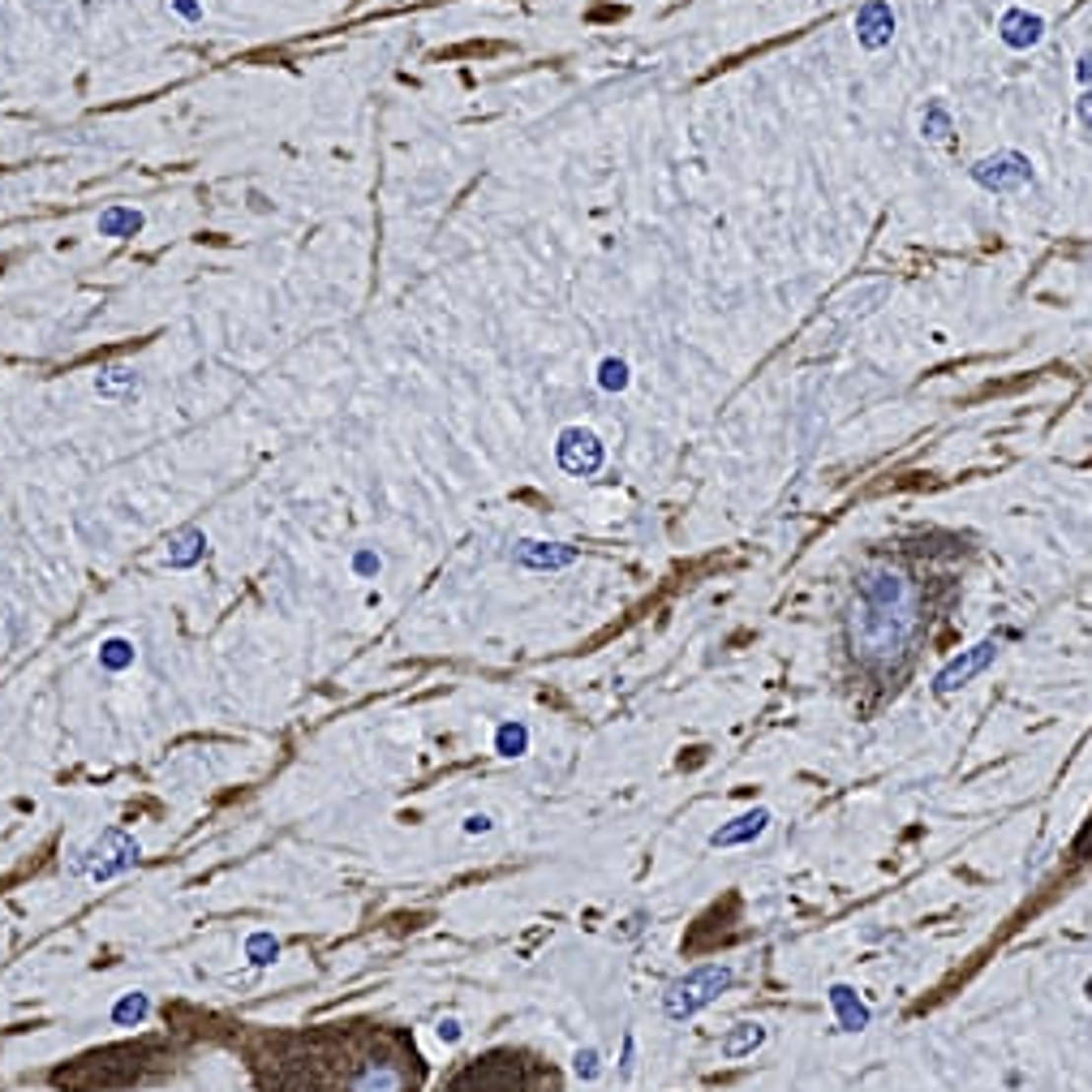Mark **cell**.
Wrapping results in <instances>:
<instances>
[{"label":"cell","mask_w":1092,"mask_h":1092,"mask_svg":"<svg viewBox=\"0 0 1092 1092\" xmlns=\"http://www.w3.org/2000/svg\"><path fill=\"white\" fill-rule=\"evenodd\" d=\"M276 955H280V937L276 933H267V929H258L245 937V959H250L254 968H267V964H276Z\"/></svg>","instance_id":"19"},{"label":"cell","mask_w":1092,"mask_h":1092,"mask_svg":"<svg viewBox=\"0 0 1092 1092\" xmlns=\"http://www.w3.org/2000/svg\"><path fill=\"white\" fill-rule=\"evenodd\" d=\"M465 1037V1024H460L456 1015H447V1019H439V1041H447V1046H456V1041Z\"/></svg>","instance_id":"24"},{"label":"cell","mask_w":1092,"mask_h":1092,"mask_svg":"<svg viewBox=\"0 0 1092 1092\" xmlns=\"http://www.w3.org/2000/svg\"><path fill=\"white\" fill-rule=\"evenodd\" d=\"M628 383H633V371H628L624 358H602L598 362V387L602 391H624Z\"/></svg>","instance_id":"21"},{"label":"cell","mask_w":1092,"mask_h":1092,"mask_svg":"<svg viewBox=\"0 0 1092 1092\" xmlns=\"http://www.w3.org/2000/svg\"><path fill=\"white\" fill-rule=\"evenodd\" d=\"M998 39L1006 47H1015V52H1024V47H1037L1041 39H1046V18L1041 14H1028V9H1006V14L998 18Z\"/></svg>","instance_id":"9"},{"label":"cell","mask_w":1092,"mask_h":1092,"mask_svg":"<svg viewBox=\"0 0 1092 1092\" xmlns=\"http://www.w3.org/2000/svg\"><path fill=\"white\" fill-rule=\"evenodd\" d=\"M495 753L500 757H525L529 753V727L516 718H508L495 727Z\"/></svg>","instance_id":"14"},{"label":"cell","mask_w":1092,"mask_h":1092,"mask_svg":"<svg viewBox=\"0 0 1092 1092\" xmlns=\"http://www.w3.org/2000/svg\"><path fill=\"white\" fill-rule=\"evenodd\" d=\"M951 108H946L942 100H933V103H924V112H921V138H929V142H946L951 138Z\"/></svg>","instance_id":"15"},{"label":"cell","mask_w":1092,"mask_h":1092,"mask_svg":"<svg viewBox=\"0 0 1092 1092\" xmlns=\"http://www.w3.org/2000/svg\"><path fill=\"white\" fill-rule=\"evenodd\" d=\"M134 387H138V378H134L129 366H108V371L95 378V391H100V396H108V400L125 396V391H134Z\"/></svg>","instance_id":"18"},{"label":"cell","mask_w":1092,"mask_h":1092,"mask_svg":"<svg viewBox=\"0 0 1092 1092\" xmlns=\"http://www.w3.org/2000/svg\"><path fill=\"white\" fill-rule=\"evenodd\" d=\"M1075 78H1079V82H1092V47H1084V56H1079Z\"/></svg>","instance_id":"28"},{"label":"cell","mask_w":1092,"mask_h":1092,"mask_svg":"<svg viewBox=\"0 0 1092 1092\" xmlns=\"http://www.w3.org/2000/svg\"><path fill=\"white\" fill-rule=\"evenodd\" d=\"M770 822H775V813H770L766 804H757V809H744V813H735L731 822H722L715 835H710V848H718V852L749 848V843H757V839L766 835Z\"/></svg>","instance_id":"7"},{"label":"cell","mask_w":1092,"mask_h":1092,"mask_svg":"<svg viewBox=\"0 0 1092 1092\" xmlns=\"http://www.w3.org/2000/svg\"><path fill=\"white\" fill-rule=\"evenodd\" d=\"M998 649H1002V637L998 633H990L985 641H977L972 649H959V654L933 675V697H951V693H959V688H968L993 658H998Z\"/></svg>","instance_id":"4"},{"label":"cell","mask_w":1092,"mask_h":1092,"mask_svg":"<svg viewBox=\"0 0 1092 1092\" xmlns=\"http://www.w3.org/2000/svg\"><path fill=\"white\" fill-rule=\"evenodd\" d=\"M917 628V593L912 580L895 568H869L856 580V611H852V646L869 667H886L908 649Z\"/></svg>","instance_id":"1"},{"label":"cell","mask_w":1092,"mask_h":1092,"mask_svg":"<svg viewBox=\"0 0 1092 1092\" xmlns=\"http://www.w3.org/2000/svg\"><path fill=\"white\" fill-rule=\"evenodd\" d=\"M1032 176H1037V172H1032V160L1019 156V151H998V156L972 164V181L985 185V189H993V194L1024 189V185H1032Z\"/></svg>","instance_id":"6"},{"label":"cell","mask_w":1092,"mask_h":1092,"mask_svg":"<svg viewBox=\"0 0 1092 1092\" xmlns=\"http://www.w3.org/2000/svg\"><path fill=\"white\" fill-rule=\"evenodd\" d=\"M378 568H383V560H378V555L371 551V546H362V551L353 555V573H358V577L371 580V577H378Z\"/></svg>","instance_id":"23"},{"label":"cell","mask_w":1092,"mask_h":1092,"mask_svg":"<svg viewBox=\"0 0 1092 1092\" xmlns=\"http://www.w3.org/2000/svg\"><path fill=\"white\" fill-rule=\"evenodd\" d=\"M895 39V9L886 0H864L856 14V43L864 52H882Z\"/></svg>","instance_id":"8"},{"label":"cell","mask_w":1092,"mask_h":1092,"mask_svg":"<svg viewBox=\"0 0 1092 1092\" xmlns=\"http://www.w3.org/2000/svg\"><path fill=\"white\" fill-rule=\"evenodd\" d=\"M633 1062H637V1037H633V1032H624V1054H620V1075L624 1079L633 1075Z\"/></svg>","instance_id":"25"},{"label":"cell","mask_w":1092,"mask_h":1092,"mask_svg":"<svg viewBox=\"0 0 1092 1092\" xmlns=\"http://www.w3.org/2000/svg\"><path fill=\"white\" fill-rule=\"evenodd\" d=\"M207 555V538H203V529H181L172 538L169 546V568H189V564H198Z\"/></svg>","instance_id":"13"},{"label":"cell","mask_w":1092,"mask_h":1092,"mask_svg":"<svg viewBox=\"0 0 1092 1092\" xmlns=\"http://www.w3.org/2000/svg\"><path fill=\"white\" fill-rule=\"evenodd\" d=\"M573 1071H577V1079H585V1084H589V1079H598L602 1075V1054L593 1050V1046L577 1050L573 1054Z\"/></svg>","instance_id":"22"},{"label":"cell","mask_w":1092,"mask_h":1092,"mask_svg":"<svg viewBox=\"0 0 1092 1092\" xmlns=\"http://www.w3.org/2000/svg\"><path fill=\"white\" fill-rule=\"evenodd\" d=\"M766 1037H770V1032H766L762 1024H735V1028L722 1032V1041H718V1058H727V1062H735V1058H749V1054H757V1050L766 1046Z\"/></svg>","instance_id":"12"},{"label":"cell","mask_w":1092,"mask_h":1092,"mask_svg":"<svg viewBox=\"0 0 1092 1092\" xmlns=\"http://www.w3.org/2000/svg\"><path fill=\"white\" fill-rule=\"evenodd\" d=\"M138 856H142L138 839L112 826V830H103V835L95 839L87 852H78V856H74V873H87L91 882H108V877L134 869Z\"/></svg>","instance_id":"3"},{"label":"cell","mask_w":1092,"mask_h":1092,"mask_svg":"<svg viewBox=\"0 0 1092 1092\" xmlns=\"http://www.w3.org/2000/svg\"><path fill=\"white\" fill-rule=\"evenodd\" d=\"M147 1015H151V998H147V993H138V990L125 993V998L112 1006V1024H116V1028H134V1024H142Z\"/></svg>","instance_id":"17"},{"label":"cell","mask_w":1092,"mask_h":1092,"mask_svg":"<svg viewBox=\"0 0 1092 1092\" xmlns=\"http://www.w3.org/2000/svg\"><path fill=\"white\" fill-rule=\"evenodd\" d=\"M491 826H495V822H491L486 813H469V817H465V835H491Z\"/></svg>","instance_id":"26"},{"label":"cell","mask_w":1092,"mask_h":1092,"mask_svg":"<svg viewBox=\"0 0 1092 1092\" xmlns=\"http://www.w3.org/2000/svg\"><path fill=\"white\" fill-rule=\"evenodd\" d=\"M1075 112H1079V125L1092 129V91H1084V95L1075 100Z\"/></svg>","instance_id":"27"},{"label":"cell","mask_w":1092,"mask_h":1092,"mask_svg":"<svg viewBox=\"0 0 1092 1092\" xmlns=\"http://www.w3.org/2000/svg\"><path fill=\"white\" fill-rule=\"evenodd\" d=\"M826 1002H830V1011H835V1024H839L843 1032H864V1028H869L873 1011L864 1006V998H860L856 990H852V985L835 981V985L826 990Z\"/></svg>","instance_id":"10"},{"label":"cell","mask_w":1092,"mask_h":1092,"mask_svg":"<svg viewBox=\"0 0 1092 1092\" xmlns=\"http://www.w3.org/2000/svg\"><path fill=\"white\" fill-rule=\"evenodd\" d=\"M516 564L533 568V573H560V568L577 564V551L564 542H520L516 546Z\"/></svg>","instance_id":"11"},{"label":"cell","mask_w":1092,"mask_h":1092,"mask_svg":"<svg viewBox=\"0 0 1092 1092\" xmlns=\"http://www.w3.org/2000/svg\"><path fill=\"white\" fill-rule=\"evenodd\" d=\"M138 229H142V211H134V207H112L100 216L103 237H134Z\"/></svg>","instance_id":"16"},{"label":"cell","mask_w":1092,"mask_h":1092,"mask_svg":"<svg viewBox=\"0 0 1092 1092\" xmlns=\"http://www.w3.org/2000/svg\"><path fill=\"white\" fill-rule=\"evenodd\" d=\"M555 460H560V469L573 473V478H593V473L602 469V460H607V447H602V439L593 435L589 426H568V431H560V439H555Z\"/></svg>","instance_id":"5"},{"label":"cell","mask_w":1092,"mask_h":1092,"mask_svg":"<svg viewBox=\"0 0 1092 1092\" xmlns=\"http://www.w3.org/2000/svg\"><path fill=\"white\" fill-rule=\"evenodd\" d=\"M1084 990H1088V998H1092V977H1088V985H1084Z\"/></svg>","instance_id":"29"},{"label":"cell","mask_w":1092,"mask_h":1092,"mask_svg":"<svg viewBox=\"0 0 1092 1092\" xmlns=\"http://www.w3.org/2000/svg\"><path fill=\"white\" fill-rule=\"evenodd\" d=\"M100 667H103V671H125V667H134V641H125V637L103 641V646H100Z\"/></svg>","instance_id":"20"},{"label":"cell","mask_w":1092,"mask_h":1092,"mask_svg":"<svg viewBox=\"0 0 1092 1092\" xmlns=\"http://www.w3.org/2000/svg\"><path fill=\"white\" fill-rule=\"evenodd\" d=\"M731 985H735L731 964H697L662 990V1015H667L671 1024H684V1019L702 1015L706 1006H715Z\"/></svg>","instance_id":"2"}]
</instances>
